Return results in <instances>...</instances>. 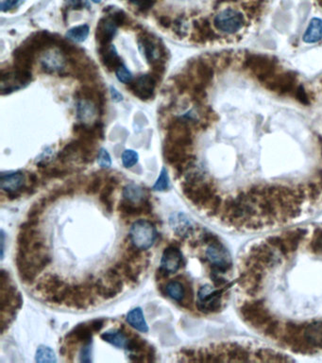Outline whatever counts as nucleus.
<instances>
[{
    "instance_id": "nucleus-1",
    "label": "nucleus",
    "mask_w": 322,
    "mask_h": 363,
    "mask_svg": "<svg viewBox=\"0 0 322 363\" xmlns=\"http://www.w3.org/2000/svg\"><path fill=\"white\" fill-rule=\"evenodd\" d=\"M237 313L253 332L296 355L322 356V222L249 243L236 266Z\"/></svg>"
},
{
    "instance_id": "nucleus-2",
    "label": "nucleus",
    "mask_w": 322,
    "mask_h": 363,
    "mask_svg": "<svg viewBox=\"0 0 322 363\" xmlns=\"http://www.w3.org/2000/svg\"><path fill=\"white\" fill-rule=\"evenodd\" d=\"M192 360L198 361H291L279 349L251 341L223 342L206 348L195 349Z\"/></svg>"
},
{
    "instance_id": "nucleus-3",
    "label": "nucleus",
    "mask_w": 322,
    "mask_h": 363,
    "mask_svg": "<svg viewBox=\"0 0 322 363\" xmlns=\"http://www.w3.org/2000/svg\"><path fill=\"white\" fill-rule=\"evenodd\" d=\"M246 23L244 15L235 9L228 8L215 15L214 26L218 31L233 35L243 29Z\"/></svg>"
},
{
    "instance_id": "nucleus-4",
    "label": "nucleus",
    "mask_w": 322,
    "mask_h": 363,
    "mask_svg": "<svg viewBox=\"0 0 322 363\" xmlns=\"http://www.w3.org/2000/svg\"><path fill=\"white\" fill-rule=\"evenodd\" d=\"M156 229L151 221L146 220L136 221L131 225L129 231L130 241L141 250L151 248L156 239Z\"/></svg>"
},
{
    "instance_id": "nucleus-5",
    "label": "nucleus",
    "mask_w": 322,
    "mask_h": 363,
    "mask_svg": "<svg viewBox=\"0 0 322 363\" xmlns=\"http://www.w3.org/2000/svg\"><path fill=\"white\" fill-rule=\"evenodd\" d=\"M156 82L152 75H141L128 84V88L140 100H151L154 95Z\"/></svg>"
},
{
    "instance_id": "nucleus-6",
    "label": "nucleus",
    "mask_w": 322,
    "mask_h": 363,
    "mask_svg": "<svg viewBox=\"0 0 322 363\" xmlns=\"http://www.w3.org/2000/svg\"><path fill=\"white\" fill-rule=\"evenodd\" d=\"M186 261L183 259L182 253L180 252L179 246L170 244L168 247L164 250L163 257L161 260V267L169 273H173L179 271L181 265L185 266Z\"/></svg>"
},
{
    "instance_id": "nucleus-7",
    "label": "nucleus",
    "mask_w": 322,
    "mask_h": 363,
    "mask_svg": "<svg viewBox=\"0 0 322 363\" xmlns=\"http://www.w3.org/2000/svg\"><path fill=\"white\" fill-rule=\"evenodd\" d=\"M117 31V26L111 17H104L99 22L96 30V39L100 47L110 46Z\"/></svg>"
},
{
    "instance_id": "nucleus-8",
    "label": "nucleus",
    "mask_w": 322,
    "mask_h": 363,
    "mask_svg": "<svg viewBox=\"0 0 322 363\" xmlns=\"http://www.w3.org/2000/svg\"><path fill=\"white\" fill-rule=\"evenodd\" d=\"M169 221L175 233L182 238H187L189 235H193L196 230H198V227L185 214H173Z\"/></svg>"
},
{
    "instance_id": "nucleus-9",
    "label": "nucleus",
    "mask_w": 322,
    "mask_h": 363,
    "mask_svg": "<svg viewBox=\"0 0 322 363\" xmlns=\"http://www.w3.org/2000/svg\"><path fill=\"white\" fill-rule=\"evenodd\" d=\"M25 175L21 171L1 174V188L6 192L21 191L26 192L27 186L24 184Z\"/></svg>"
},
{
    "instance_id": "nucleus-10",
    "label": "nucleus",
    "mask_w": 322,
    "mask_h": 363,
    "mask_svg": "<svg viewBox=\"0 0 322 363\" xmlns=\"http://www.w3.org/2000/svg\"><path fill=\"white\" fill-rule=\"evenodd\" d=\"M138 45H139V49L142 50L146 60L150 64L153 63L155 60H157L158 57H165V53L163 51L165 49L164 48H162L161 50H160V48L157 49L153 40L148 34L143 33L142 35L139 36Z\"/></svg>"
},
{
    "instance_id": "nucleus-11",
    "label": "nucleus",
    "mask_w": 322,
    "mask_h": 363,
    "mask_svg": "<svg viewBox=\"0 0 322 363\" xmlns=\"http://www.w3.org/2000/svg\"><path fill=\"white\" fill-rule=\"evenodd\" d=\"M41 66L44 73L52 74L60 72V75H63L65 69V59L63 55L58 54L57 52H48L41 58Z\"/></svg>"
},
{
    "instance_id": "nucleus-12",
    "label": "nucleus",
    "mask_w": 322,
    "mask_h": 363,
    "mask_svg": "<svg viewBox=\"0 0 322 363\" xmlns=\"http://www.w3.org/2000/svg\"><path fill=\"white\" fill-rule=\"evenodd\" d=\"M101 62L109 71L116 70L122 64L121 58L118 56L115 46L110 45L107 47H100Z\"/></svg>"
},
{
    "instance_id": "nucleus-13",
    "label": "nucleus",
    "mask_w": 322,
    "mask_h": 363,
    "mask_svg": "<svg viewBox=\"0 0 322 363\" xmlns=\"http://www.w3.org/2000/svg\"><path fill=\"white\" fill-rule=\"evenodd\" d=\"M126 320L130 327L135 328L136 330L142 333H147L149 331V326L145 320L143 311L140 307H136L130 310L129 313L127 314Z\"/></svg>"
},
{
    "instance_id": "nucleus-14",
    "label": "nucleus",
    "mask_w": 322,
    "mask_h": 363,
    "mask_svg": "<svg viewBox=\"0 0 322 363\" xmlns=\"http://www.w3.org/2000/svg\"><path fill=\"white\" fill-rule=\"evenodd\" d=\"M322 39V20L319 18L312 19L303 35V41L307 44L319 42Z\"/></svg>"
},
{
    "instance_id": "nucleus-15",
    "label": "nucleus",
    "mask_w": 322,
    "mask_h": 363,
    "mask_svg": "<svg viewBox=\"0 0 322 363\" xmlns=\"http://www.w3.org/2000/svg\"><path fill=\"white\" fill-rule=\"evenodd\" d=\"M93 332L90 326H87L86 324H80L74 328L69 334H67V338L77 342L88 343V342H92Z\"/></svg>"
},
{
    "instance_id": "nucleus-16",
    "label": "nucleus",
    "mask_w": 322,
    "mask_h": 363,
    "mask_svg": "<svg viewBox=\"0 0 322 363\" xmlns=\"http://www.w3.org/2000/svg\"><path fill=\"white\" fill-rule=\"evenodd\" d=\"M165 293L178 303H182L186 299L187 289L179 281L172 280L165 286Z\"/></svg>"
},
{
    "instance_id": "nucleus-17",
    "label": "nucleus",
    "mask_w": 322,
    "mask_h": 363,
    "mask_svg": "<svg viewBox=\"0 0 322 363\" xmlns=\"http://www.w3.org/2000/svg\"><path fill=\"white\" fill-rule=\"evenodd\" d=\"M77 115L79 120L82 122L92 120L96 116V107L93 101L80 100L77 104Z\"/></svg>"
},
{
    "instance_id": "nucleus-18",
    "label": "nucleus",
    "mask_w": 322,
    "mask_h": 363,
    "mask_svg": "<svg viewBox=\"0 0 322 363\" xmlns=\"http://www.w3.org/2000/svg\"><path fill=\"white\" fill-rule=\"evenodd\" d=\"M101 339L110 344L114 345L117 348H125L128 342V339L124 331L119 330H114V331H108L103 334H101Z\"/></svg>"
},
{
    "instance_id": "nucleus-19",
    "label": "nucleus",
    "mask_w": 322,
    "mask_h": 363,
    "mask_svg": "<svg viewBox=\"0 0 322 363\" xmlns=\"http://www.w3.org/2000/svg\"><path fill=\"white\" fill-rule=\"evenodd\" d=\"M89 26L83 24V25H79L77 27H74L72 29L67 30L66 34H65V38L70 40L72 42H75V43H82L84 42L87 37L89 35Z\"/></svg>"
},
{
    "instance_id": "nucleus-20",
    "label": "nucleus",
    "mask_w": 322,
    "mask_h": 363,
    "mask_svg": "<svg viewBox=\"0 0 322 363\" xmlns=\"http://www.w3.org/2000/svg\"><path fill=\"white\" fill-rule=\"evenodd\" d=\"M115 185L107 182L106 185L103 187L100 195V200L101 204L105 207V209L108 213L111 214L114 210V199H112V195L115 191Z\"/></svg>"
},
{
    "instance_id": "nucleus-21",
    "label": "nucleus",
    "mask_w": 322,
    "mask_h": 363,
    "mask_svg": "<svg viewBox=\"0 0 322 363\" xmlns=\"http://www.w3.org/2000/svg\"><path fill=\"white\" fill-rule=\"evenodd\" d=\"M117 209L120 213L125 216V217H134L143 214V209L141 206H134V204L132 201H130L129 199H124L120 200Z\"/></svg>"
},
{
    "instance_id": "nucleus-22",
    "label": "nucleus",
    "mask_w": 322,
    "mask_h": 363,
    "mask_svg": "<svg viewBox=\"0 0 322 363\" xmlns=\"http://www.w3.org/2000/svg\"><path fill=\"white\" fill-rule=\"evenodd\" d=\"M123 196H124V199H129L130 201L134 203V201L143 200L145 193H144V189L141 186L135 185L133 183H130L124 187Z\"/></svg>"
},
{
    "instance_id": "nucleus-23",
    "label": "nucleus",
    "mask_w": 322,
    "mask_h": 363,
    "mask_svg": "<svg viewBox=\"0 0 322 363\" xmlns=\"http://www.w3.org/2000/svg\"><path fill=\"white\" fill-rule=\"evenodd\" d=\"M80 147H81V143H80L79 139L74 140V141H71V142L66 144L65 147H64V149L59 152L58 159H59L62 163H65V162L68 161L76 152H78V151L80 150Z\"/></svg>"
},
{
    "instance_id": "nucleus-24",
    "label": "nucleus",
    "mask_w": 322,
    "mask_h": 363,
    "mask_svg": "<svg viewBox=\"0 0 322 363\" xmlns=\"http://www.w3.org/2000/svg\"><path fill=\"white\" fill-rule=\"evenodd\" d=\"M115 267L117 270L123 272L124 276L128 279L129 283H131V284L138 283V280H139L138 275L139 274L137 273V271H133V269L129 265V262L126 261L125 259H122L115 264Z\"/></svg>"
},
{
    "instance_id": "nucleus-25",
    "label": "nucleus",
    "mask_w": 322,
    "mask_h": 363,
    "mask_svg": "<svg viewBox=\"0 0 322 363\" xmlns=\"http://www.w3.org/2000/svg\"><path fill=\"white\" fill-rule=\"evenodd\" d=\"M43 292H45L48 295H51L52 293L59 292L65 285V283L57 274H51L45 279V281H43Z\"/></svg>"
},
{
    "instance_id": "nucleus-26",
    "label": "nucleus",
    "mask_w": 322,
    "mask_h": 363,
    "mask_svg": "<svg viewBox=\"0 0 322 363\" xmlns=\"http://www.w3.org/2000/svg\"><path fill=\"white\" fill-rule=\"evenodd\" d=\"M36 361L37 362H56L55 353L51 347L41 345L36 352Z\"/></svg>"
},
{
    "instance_id": "nucleus-27",
    "label": "nucleus",
    "mask_w": 322,
    "mask_h": 363,
    "mask_svg": "<svg viewBox=\"0 0 322 363\" xmlns=\"http://www.w3.org/2000/svg\"><path fill=\"white\" fill-rule=\"evenodd\" d=\"M146 346H147V342L145 340L141 339L138 336H134L130 340H128L127 345L125 348L130 353H138L139 354L145 350Z\"/></svg>"
},
{
    "instance_id": "nucleus-28",
    "label": "nucleus",
    "mask_w": 322,
    "mask_h": 363,
    "mask_svg": "<svg viewBox=\"0 0 322 363\" xmlns=\"http://www.w3.org/2000/svg\"><path fill=\"white\" fill-rule=\"evenodd\" d=\"M169 177H168V173L165 168H163L161 173H160V176L157 179L155 185H153L152 189L155 190V191H165L169 188Z\"/></svg>"
},
{
    "instance_id": "nucleus-29",
    "label": "nucleus",
    "mask_w": 322,
    "mask_h": 363,
    "mask_svg": "<svg viewBox=\"0 0 322 363\" xmlns=\"http://www.w3.org/2000/svg\"><path fill=\"white\" fill-rule=\"evenodd\" d=\"M138 160L139 155L134 150H126L122 153V163L127 169L135 166L138 163Z\"/></svg>"
},
{
    "instance_id": "nucleus-30",
    "label": "nucleus",
    "mask_w": 322,
    "mask_h": 363,
    "mask_svg": "<svg viewBox=\"0 0 322 363\" xmlns=\"http://www.w3.org/2000/svg\"><path fill=\"white\" fill-rule=\"evenodd\" d=\"M115 75H116L117 79L125 85H128L130 82H132V78H133L131 72L129 71V69L127 68V66L123 64L115 70Z\"/></svg>"
},
{
    "instance_id": "nucleus-31",
    "label": "nucleus",
    "mask_w": 322,
    "mask_h": 363,
    "mask_svg": "<svg viewBox=\"0 0 322 363\" xmlns=\"http://www.w3.org/2000/svg\"><path fill=\"white\" fill-rule=\"evenodd\" d=\"M142 256V252L141 249H139L138 247H136L135 245H133L132 243L129 244L128 248L126 250V254L124 255L123 259H125L128 262H134L137 259H139Z\"/></svg>"
},
{
    "instance_id": "nucleus-32",
    "label": "nucleus",
    "mask_w": 322,
    "mask_h": 363,
    "mask_svg": "<svg viewBox=\"0 0 322 363\" xmlns=\"http://www.w3.org/2000/svg\"><path fill=\"white\" fill-rule=\"evenodd\" d=\"M173 29H174V32L179 37L187 36V24L186 19L181 16L177 18L175 21L173 22Z\"/></svg>"
},
{
    "instance_id": "nucleus-33",
    "label": "nucleus",
    "mask_w": 322,
    "mask_h": 363,
    "mask_svg": "<svg viewBox=\"0 0 322 363\" xmlns=\"http://www.w3.org/2000/svg\"><path fill=\"white\" fill-rule=\"evenodd\" d=\"M98 164L100 165V167L102 169H108L111 167L112 165V159L109 154L107 150L101 148L99 151V156H98Z\"/></svg>"
},
{
    "instance_id": "nucleus-34",
    "label": "nucleus",
    "mask_w": 322,
    "mask_h": 363,
    "mask_svg": "<svg viewBox=\"0 0 322 363\" xmlns=\"http://www.w3.org/2000/svg\"><path fill=\"white\" fill-rule=\"evenodd\" d=\"M102 179L100 176L94 177L93 180L86 186V193L88 195H96L101 190Z\"/></svg>"
},
{
    "instance_id": "nucleus-35",
    "label": "nucleus",
    "mask_w": 322,
    "mask_h": 363,
    "mask_svg": "<svg viewBox=\"0 0 322 363\" xmlns=\"http://www.w3.org/2000/svg\"><path fill=\"white\" fill-rule=\"evenodd\" d=\"M111 19L114 21L117 27H122V26L126 25V23L128 21L127 15L122 11H117L114 13L111 16Z\"/></svg>"
},
{
    "instance_id": "nucleus-36",
    "label": "nucleus",
    "mask_w": 322,
    "mask_h": 363,
    "mask_svg": "<svg viewBox=\"0 0 322 363\" xmlns=\"http://www.w3.org/2000/svg\"><path fill=\"white\" fill-rule=\"evenodd\" d=\"M43 207L39 203L34 204L28 212V220H39L43 213Z\"/></svg>"
},
{
    "instance_id": "nucleus-37",
    "label": "nucleus",
    "mask_w": 322,
    "mask_h": 363,
    "mask_svg": "<svg viewBox=\"0 0 322 363\" xmlns=\"http://www.w3.org/2000/svg\"><path fill=\"white\" fill-rule=\"evenodd\" d=\"M129 2L138 7L142 12L149 11L154 4V0H129Z\"/></svg>"
},
{
    "instance_id": "nucleus-38",
    "label": "nucleus",
    "mask_w": 322,
    "mask_h": 363,
    "mask_svg": "<svg viewBox=\"0 0 322 363\" xmlns=\"http://www.w3.org/2000/svg\"><path fill=\"white\" fill-rule=\"evenodd\" d=\"M66 174H67V171L59 169V168H53V169L48 170L43 172V175L47 176L48 178H62Z\"/></svg>"
},
{
    "instance_id": "nucleus-39",
    "label": "nucleus",
    "mask_w": 322,
    "mask_h": 363,
    "mask_svg": "<svg viewBox=\"0 0 322 363\" xmlns=\"http://www.w3.org/2000/svg\"><path fill=\"white\" fill-rule=\"evenodd\" d=\"M91 343H85L80 351V361L81 362H90L91 361Z\"/></svg>"
},
{
    "instance_id": "nucleus-40",
    "label": "nucleus",
    "mask_w": 322,
    "mask_h": 363,
    "mask_svg": "<svg viewBox=\"0 0 322 363\" xmlns=\"http://www.w3.org/2000/svg\"><path fill=\"white\" fill-rule=\"evenodd\" d=\"M105 277L107 278V280L109 281V283H110V282H112V281L121 279V273H120V271L117 270L115 266H114V267L109 268L107 271H106V272H105Z\"/></svg>"
},
{
    "instance_id": "nucleus-41",
    "label": "nucleus",
    "mask_w": 322,
    "mask_h": 363,
    "mask_svg": "<svg viewBox=\"0 0 322 363\" xmlns=\"http://www.w3.org/2000/svg\"><path fill=\"white\" fill-rule=\"evenodd\" d=\"M69 6L73 10L79 11V10L84 9V8L89 9L90 4H89L88 0H69Z\"/></svg>"
},
{
    "instance_id": "nucleus-42",
    "label": "nucleus",
    "mask_w": 322,
    "mask_h": 363,
    "mask_svg": "<svg viewBox=\"0 0 322 363\" xmlns=\"http://www.w3.org/2000/svg\"><path fill=\"white\" fill-rule=\"evenodd\" d=\"M22 0H3L1 3V11L2 12H8L11 9L18 5Z\"/></svg>"
},
{
    "instance_id": "nucleus-43",
    "label": "nucleus",
    "mask_w": 322,
    "mask_h": 363,
    "mask_svg": "<svg viewBox=\"0 0 322 363\" xmlns=\"http://www.w3.org/2000/svg\"><path fill=\"white\" fill-rule=\"evenodd\" d=\"M104 324H105V320L103 319H97V320H92L90 322V327L92 328L94 332H100L104 327Z\"/></svg>"
},
{
    "instance_id": "nucleus-44",
    "label": "nucleus",
    "mask_w": 322,
    "mask_h": 363,
    "mask_svg": "<svg viewBox=\"0 0 322 363\" xmlns=\"http://www.w3.org/2000/svg\"><path fill=\"white\" fill-rule=\"evenodd\" d=\"M142 207L143 209V213L147 214V215H150L152 213V210H153V207H152V204H151V200L149 199H144L142 200V205H140Z\"/></svg>"
},
{
    "instance_id": "nucleus-45",
    "label": "nucleus",
    "mask_w": 322,
    "mask_h": 363,
    "mask_svg": "<svg viewBox=\"0 0 322 363\" xmlns=\"http://www.w3.org/2000/svg\"><path fill=\"white\" fill-rule=\"evenodd\" d=\"M159 24L165 29H169L173 25L170 17H168L166 15H163V16L159 17Z\"/></svg>"
},
{
    "instance_id": "nucleus-46",
    "label": "nucleus",
    "mask_w": 322,
    "mask_h": 363,
    "mask_svg": "<svg viewBox=\"0 0 322 363\" xmlns=\"http://www.w3.org/2000/svg\"><path fill=\"white\" fill-rule=\"evenodd\" d=\"M110 91H111V96H112V99L115 102H120L123 100V96H122L121 93L119 92L115 87L114 86H111L110 87Z\"/></svg>"
},
{
    "instance_id": "nucleus-47",
    "label": "nucleus",
    "mask_w": 322,
    "mask_h": 363,
    "mask_svg": "<svg viewBox=\"0 0 322 363\" xmlns=\"http://www.w3.org/2000/svg\"><path fill=\"white\" fill-rule=\"evenodd\" d=\"M93 128L95 129L96 134H97L98 137L103 139V136H104V127H103V124H102L101 122H100V121H98V122L94 125Z\"/></svg>"
},
{
    "instance_id": "nucleus-48",
    "label": "nucleus",
    "mask_w": 322,
    "mask_h": 363,
    "mask_svg": "<svg viewBox=\"0 0 322 363\" xmlns=\"http://www.w3.org/2000/svg\"><path fill=\"white\" fill-rule=\"evenodd\" d=\"M169 275V272L165 270L163 267H160L156 271V274H155V277L157 280H162V279H166Z\"/></svg>"
},
{
    "instance_id": "nucleus-49",
    "label": "nucleus",
    "mask_w": 322,
    "mask_h": 363,
    "mask_svg": "<svg viewBox=\"0 0 322 363\" xmlns=\"http://www.w3.org/2000/svg\"><path fill=\"white\" fill-rule=\"evenodd\" d=\"M110 284H111V287L118 293H120L123 291V282H122L121 279L112 281V282H110Z\"/></svg>"
},
{
    "instance_id": "nucleus-50",
    "label": "nucleus",
    "mask_w": 322,
    "mask_h": 363,
    "mask_svg": "<svg viewBox=\"0 0 322 363\" xmlns=\"http://www.w3.org/2000/svg\"><path fill=\"white\" fill-rule=\"evenodd\" d=\"M155 355H156V352H155V349H154V347H153V346H149V348L147 350L148 361H149V362L155 361Z\"/></svg>"
},
{
    "instance_id": "nucleus-51",
    "label": "nucleus",
    "mask_w": 322,
    "mask_h": 363,
    "mask_svg": "<svg viewBox=\"0 0 322 363\" xmlns=\"http://www.w3.org/2000/svg\"><path fill=\"white\" fill-rule=\"evenodd\" d=\"M29 182H30V186L35 188L36 185L39 183V179L37 177L35 173H29Z\"/></svg>"
},
{
    "instance_id": "nucleus-52",
    "label": "nucleus",
    "mask_w": 322,
    "mask_h": 363,
    "mask_svg": "<svg viewBox=\"0 0 322 363\" xmlns=\"http://www.w3.org/2000/svg\"><path fill=\"white\" fill-rule=\"evenodd\" d=\"M21 191H12V192H7L8 199L10 200H14V199H18L21 196Z\"/></svg>"
},
{
    "instance_id": "nucleus-53",
    "label": "nucleus",
    "mask_w": 322,
    "mask_h": 363,
    "mask_svg": "<svg viewBox=\"0 0 322 363\" xmlns=\"http://www.w3.org/2000/svg\"><path fill=\"white\" fill-rule=\"evenodd\" d=\"M129 358L130 361H139V362L144 361V356L138 355V353H136V355L135 354H130Z\"/></svg>"
},
{
    "instance_id": "nucleus-54",
    "label": "nucleus",
    "mask_w": 322,
    "mask_h": 363,
    "mask_svg": "<svg viewBox=\"0 0 322 363\" xmlns=\"http://www.w3.org/2000/svg\"><path fill=\"white\" fill-rule=\"evenodd\" d=\"M60 353L62 354V355H65V348L63 346L62 348L60 349Z\"/></svg>"
},
{
    "instance_id": "nucleus-55",
    "label": "nucleus",
    "mask_w": 322,
    "mask_h": 363,
    "mask_svg": "<svg viewBox=\"0 0 322 363\" xmlns=\"http://www.w3.org/2000/svg\"><path fill=\"white\" fill-rule=\"evenodd\" d=\"M91 1H93L94 3H101V0H91Z\"/></svg>"
}]
</instances>
